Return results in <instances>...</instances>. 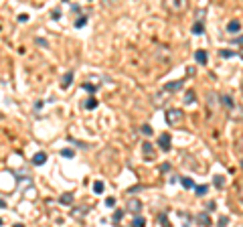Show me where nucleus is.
I'll return each mask as SVG.
<instances>
[{"label": "nucleus", "mask_w": 243, "mask_h": 227, "mask_svg": "<svg viewBox=\"0 0 243 227\" xmlns=\"http://www.w3.org/2000/svg\"><path fill=\"white\" fill-rule=\"evenodd\" d=\"M213 184H215L217 188H223V187H225V176H219V174H217V176L213 179Z\"/></svg>", "instance_id": "13"}, {"label": "nucleus", "mask_w": 243, "mask_h": 227, "mask_svg": "<svg viewBox=\"0 0 243 227\" xmlns=\"http://www.w3.org/2000/svg\"><path fill=\"white\" fill-rule=\"evenodd\" d=\"M140 211H142V203H140V199H134V197H132L130 201H128V213H134V215H138Z\"/></svg>", "instance_id": "2"}, {"label": "nucleus", "mask_w": 243, "mask_h": 227, "mask_svg": "<svg viewBox=\"0 0 243 227\" xmlns=\"http://www.w3.org/2000/svg\"><path fill=\"white\" fill-rule=\"evenodd\" d=\"M114 205H116V199H114V197H107L106 199V207H114Z\"/></svg>", "instance_id": "29"}, {"label": "nucleus", "mask_w": 243, "mask_h": 227, "mask_svg": "<svg viewBox=\"0 0 243 227\" xmlns=\"http://www.w3.org/2000/svg\"><path fill=\"white\" fill-rule=\"evenodd\" d=\"M93 193H103V183L102 180H95V183H93Z\"/></svg>", "instance_id": "18"}, {"label": "nucleus", "mask_w": 243, "mask_h": 227, "mask_svg": "<svg viewBox=\"0 0 243 227\" xmlns=\"http://www.w3.org/2000/svg\"><path fill=\"white\" fill-rule=\"evenodd\" d=\"M0 118H2V114H0Z\"/></svg>", "instance_id": "39"}, {"label": "nucleus", "mask_w": 243, "mask_h": 227, "mask_svg": "<svg viewBox=\"0 0 243 227\" xmlns=\"http://www.w3.org/2000/svg\"><path fill=\"white\" fill-rule=\"evenodd\" d=\"M85 22H87V16L83 14V16H79V18L75 20V26H77V29H81V26H85Z\"/></svg>", "instance_id": "22"}, {"label": "nucleus", "mask_w": 243, "mask_h": 227, "mask_svg": "<svg viewBox=\"0 0 243 227\" xmlns=\"http://www.w3.org/2000/svg\"><path fill=\"white\" fill-rule=\"evenodd\" d=\"M158 221H160L164 227H172V225L168 223V217H166V213H160V215H158Z\"/></svg>", "instance_id": "20"}, {"label": "nucleus", "mask_w": 243, "mask_h": 227, "mask_svg": "<svg viewBox=\"0 0 243 227\" xmlns=\"http://www.w3.org/2000/svg\"><path fill=\"white\" fill-rule=\"evenodd\" d=\"M45 162H47V152H37V154L33 156V164L41 166V164H45Z\"/></svg>", "instance_id": "5"}, {"label": "nucleus", "mask_w": 243, "mask_h": 227, "mask_svg": "<svg viewBox=\"0 0 243 227\" xmlns=\"http://www.w3.org/2000/svg\"><path fill=\"white\" fill-rule=\"evenodd\" d=\"M0 225H2V221H0Z\"/></svg>", "instance_id": "38"}, {"label": "nucleus", "mask_w": 243, "mask_h": 227, "mask_svg": "<svg viewBox=\"0 0 243 227\" xmlns=\"http://www.w3.org/2000/svg\"><path fill=\"white\" fill-rule=\"evenodd\" d=\"M227 29H229V33H237V30L241 29V22H239V20H231V22L227 24Z\"/></svg>", "instance_id": "10"}, {"label": "nucleus", "mask_w": 243, "mask_h": 227, "mask_svg": "<svg viewBox=\"0 0 243 227\" xmlns=\"http://www.w3.org/2000/svg\"><path fill=\"white\" fill-rule=\"evenodd\" d=\"M221 102H223V106H225V107H235L233 99H231L229 95H223V97H221Z\"/></svg>", "instance_id": "16"}, {"label": "nucleus", "mask_w": 243, "mask_h": 227, "mask_svg": "<svg viewBox=\"0 0 243 227\" xmlns=\"http://www.w3.org/2000/svg\"><path fill=\"white\" fill-rule=\"evenodd\" d=\"M185 103H194V91L193 89H189V91L185 93Z\"/></svg>", "instance_id": "15"}, {"label": "nucleus", "mask_w": 243, "mask_h": 227, "mask_svg": "<svg viewBox=\"0 0 243 227\" xmlns=\"http://www.w3.org/2000/svg\"><path fill=\"white\" fill-rule=\"evenodd\" d=\"M37 45H41V47H47V41H45V39H41V37H39V39H37Z\"/></svg>", "instance_id": "33"}, {"label": "nucleus", "mask_w": 243, "mask_h": 227, "mask_svg": "<svg viewBox=\"0 0 243 227\" xmlns=\"http://www.w3.org/2000/svg\"><path fill=\"white\" fill-rule=\"evenodd\" d=\"M71 12H81V6L79 4H71Z\"/></svg>", "instance_id": "31"}, {"label": "nucleus", "mask_w": 243, "mask_h": 227, "mask_svg": "<svg viewBox=\"0 0 243 227\" xmlns=\"http://www.w3.org/2000/svg\"><path fill=\"white\" fill-rule=\"evenodd\" d=\"M59 201H61L63 205H71L73 203V195L71 193H63L61 197H59Z\"/></svg>", "instance_id": "9"}, {"label": "nucleus", "mask_w": 243, "mask_h": 227, "mask_svg": "<svg viewBox=\"0 0 243 227\" xmlns=\"http://www.w3.org/2000/svg\"><path fill=\"white\" fill-rule=\"evenodd\" d=\"M180 184H182L185 188H194V183H193L190 176H182V179H180Z\"/></svg>", "instance_id": "11"}, {"label": "nucleus", "mask_w": 243, "mask_h": 227, "mask_svg": "<svg viewBox=\"0 0 243 227\" xmlns=\"http://www.w3.org/2000/svg\"><path fill=\"white\" fill-rule=\"evenodd\" d=\"M227 223H229V219H227V217H225V215H223V217H219L217 225H219V227H225V225H227Z\"/></svg>", "instance_id": "28"}, {"label": "nucleus", "mask_w": 243, "mask_h": 227, "mask_svg": "<svg viewBox=\"0 0 243 227\" xmlns=\"http://www.w3.org/2000/svg\"><path fill=\"white\" fill-rule=\"evenodd\" d=\"M166 122H168L170 126H178L180 122H182V110H178V107H170V110L166 111Z\"/></svg>", "instance_id": "1"}, {"label": "nucleus", "mask_w": 243, "mask_h": 227, "mask_svg": "<svg viewBox=\"0 0 243 227\" xmlns=\"http://www.w3.org/2000/svg\"><path fill=\"white\" fill-rule=\"evenodd\" d=\"M85 107H87V110H95L97 107V99L95 97H89L87 102H85Z\"/></svg>", "instance_id": "17"}, {"label": "nucleus", "mask_w": 243, "mask_h": 227, "mask_svg": "<svg viewBox=\"0 0 243 227\" xmlns=\"http://www.w3.org/2000/svg\"><path fill=\"white\" fill-rule=\"evenodd\" d=\"M235 43H239V45H243V34H241V37H237V41H235Z\"/></svg>", "instance_id": "35"}, {"label": "nucleus", "mask_w": 243, "mask_h": 227, "mask_svg": "<svg viewBox=\"0 0 243 227\" xmlns=\"http://www.w3.org/2000/svg\"><path fill=\"white\" fill-rule=\"evenodd\" d=\"M241 89H243V85H241Z\"/></svg>", "instance_id": "40"}, {"label": "nucleus", "mask_w": 243, "mask_h": 227, "mask_svg": "<svg viewBox=\"0 0 243 227\" xmlns=\"http://www.w3.org/2000/svg\"><path fill=\"white\" fill-rule=\"evenodd\" d=\"M132 227H144V217H134V221H132Z\"/></svg>", "instance_id": "21"}, {"label": "nucleus", "mask_w": 243, "mask_h": 227, "mask_svg": "<svg viewBox=\"0 0 243 227\" xmlns=\"http://www.w3.org/2000/svg\"><path fill=\"white\" fill-rule=\"evenodd\" d=\"M180 87H182V81H170L166 83V91H178Z\"/></svg>", "instance_id": "8"}, {"label": "nucleus", "mask_w": 243, "mask_h": 227, "mask_svg": "<svg viewBox=\"0 0 243 227\" xmlns=\"http://www.w3.org/2000/svg\"><path fill=\"white\" fill-rule=\"evenodd\" d=\"M207 191H209V188L205 187V184H199V187H194V193H197V195H207Z\"/></svg>", "instance_id": "24"}, {"label": "nucleus", "mask_w": 243, "mask_h": 227, "mask_svg": "<svg viewBox=\"0 0 243 227\" xmlns=\"http://www.w3.org/2000/svg\"><path fill=\"white\" fill-rule=\"evenodd\" d=\"M71 81H73V71H67L63 75V79H61V87H63V89H67V87L71 85Z\"/></svg>", "instance_id": "7"}, {"label": "nucleus", "mask_w": 243, "mask_h": 227, "mask_svg": "<svg viewBox=\"0 0 243 227\" xmlns=\"http://www.w3.org/2000/svg\"><path fill=\"white\" fill-rule=\"evenodd\" d=\"M197 221H199L201 225H211V217L207 215V213H201L199 217H197Z\"/></svg>", "instance_id": "12"}, {"label": "nucleus", "mask_w": 243, "mask_h": 227, "mask_svg": "<svg viewBox=\"0 0 243 227\" xmlns=\"http://www.w3.org/2000/svg\"><path fill=\"white\" fill-rule=\"evenodd\" d=\"M124 215H126V213H124V211H116V213H114V217H112V219H114V221L118 223V221H120L121 217H124Z\"/></svg>", "instance_id": "27"}, {"label": "nucleus", "mask_w": 243, "mask_h": 227, "mask_svg": "<svg viewBox=\"0 0 243 227\" xmlns=\"http://www.w3.org/2000/svg\"><path fill=\"white\" fill-rule=\"evenodd\" d=\"M160 170H162V172H168V170H170V162H162Z\"/></svg>", "instance_id": "30"}, {"label": "nucleus", "mask_w": 243, "mask_h": 227, "mask_svg": "<svg viewBox=\"0 0 243 227\" xmlns=\"http://www.w3.org/2000/svg\"><path fill=\"white\" fill-rule=\"evenodd\" d=\"M221 57H225V59L233 57V51H229V49H221Z\"/></svg>", "instance_id": "26"}, {"label": "nucleus", "mask_w": 243, "mask_h": 227, "mask_svg": "<svg viewBox=\"0 0 243 227\" xmlns=\"http://www.w3.org/2000/svg\"><path fill=\"white\" fill-rule=\"evenodd\" d=\"M194 59H197V63L205 65V63L209 61V55H207V51H203V49H201V51H197V53H194Z\"/></svg>", "instance_id": "6"}, {"label": "nucleus", "mask_w": 243, "mask_h": 227, "mask_svg": "<svg viewBox=\"0 0 243 227\" xmlns=\"http://www.w3.org/2000/svg\"><path fill=\"white\" fill-rule=\"evenodd\" d=\"M170 134H160L158 136V146H160V150H164V152H168L170 150Z\"/></svg>", "instance_id": "3"}, {"label": "nucleus", "mask_w": 243, "mask_h": 227, "mask_svg": "<svg viewBox=\"0 0 243 227\" xmlns=\"http://www.w3.org/2000/svg\"><path fill=\"white\" fill-rule=\"evenodd\" d=\"M203 30H205L203 22H201V20H197V22L193 24V33H194V34H201V33H203Z\"/></svg>", "instance_id": "14"}, {"label": "nucleus", "mask_w": 243, "mask_h": 227, "mask_svg": "<svg viewBox=\"0 0 243 227\" xmlns=\"http://www.w3.org/2000/svg\"><path fill=\"white\" fill-rule=\"evenodd\" d=\"M83 89H85V91H89V93H95V89H97V87L95 85H89V83H83Z\"/></svg>", "instance_id": "25"}, {"label": "nucleus", "mask_w": 243, "mask_h": 227, "mask_svg": "<svg viewBox=\"0 0 243 227\" xmlns=\"http://www.w3.org/2000/svg\"><path fill=\"white\" fill-rule=\"evenodd\" d=\"M241 59H243V53H241Z\"/></svg>", "instance_id": "37"}, {"label": "nucleus", "mask_w": 243, "mask_h": 227, "mask_svg": "<svg viewBox=\"0 0 243 227\" xmlns=\"http://www.w3.org/2000/svg\"><path fill=\"white\" fill-rule=\"evenodd\" d=\"M140 132H142L144 136H152V134H154V130H152V128H150L148 124H144V126H142V128H140Z\"/></svg>", "instance_id": "19"}, {"label": "nucleus", "mask_w": 243, "mask_h": 227, "mask_svg": "<svg viewBox=\"0 0 243 227\" xmlns=\"http://www.w3.org/2000/svg\"><path fill=\"white\" fill-rule=\"evenodd\" d=\"M53 18H55V20H57V18H61V10H57V8L53 10Z\"/></svg>", "instance_id": "32"}, {"label": "nucleus", "mask_w": 243, "mask_h": 227, "mask_svg": "<svg viewBox=\"0 0 243 227\" xmlns=\"http://www.w3.org/2000/svg\"><path fill=\"white\" fill-rule=\"evenodd\" d=\"M14 227H24V225H20V223H16V225H14Z\"/></svg>", "instance_id": "36"}, {"label": "nucleus", "mask_w": 243, "mask_h": 227, "mask_svg": "<svg viewBox=\"0 0 243 227\" xmlns=\"http://www.w3.org/2000/svg\"><path fill=\"white\" fill-rule=\"evenodd\" d=\"M61 156H65V158H73L75 152H73L71 148H63V150H61Z\"/></svg>", "instance_id": "23"}, {"label": "nucleus", "mask_w": 243, "mask_h": 227, "mask_svg": "<svg viewBox=\"0 0 243 227\" xmlns=\"http://www.w3.org/2000/svg\"><path fill=\"white\" fill-rule=\"evenodd\" d=\"M18 20H20V22H26V20H29V14H20Z\"/></svg>", "instance_id": "34"}, {"label": "nucleus", "mask_w": 243, "mask_h": 227, "mask_svg": "<svg viewBox=\"0 0 243 227\" xmlns=\"http://www.w3.org/2000/svg\"><path fill=\"white\" fill-rule=\"evenodd\" d=\"M142 152H144L146 158H154V146H152L150 142H144V144H142Z\"/></svg>", "instance_id": "4"}]
</instances>
